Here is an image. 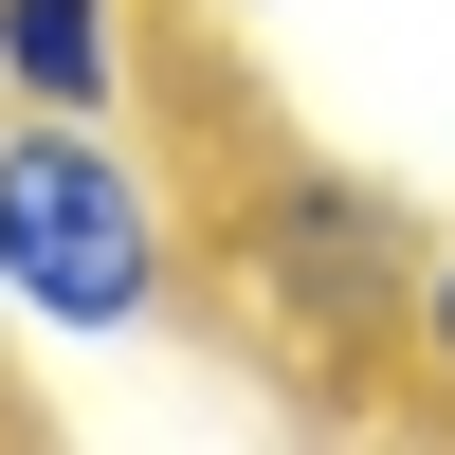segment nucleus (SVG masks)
Wrapping results in <instances>:
<instances>
[{
	"label": "nucleus",
	"mask_w": 455,
	"mask_h": 455,
	"mask_svg": "<svg viewBox=\"0 0 455 455\" xmlns=\"http://www.w3.org/2000/svg\"><path fill=\"white\" fill-rule=\"evenodd\" d=\"M0 109H146V0H0Z\"/></svg>",
	"instance_id": "nucleus-3"
},
{
	"label": "nucleus",
	"mask_w": 455,
	"mask_h": 455,
	"mask_svg": "<svg viewBox=\"0 0 455 455\" xmlns=\"http://www.w3.org/2000/svg\"><path fill=\"white\" fill-rule=\"evenodd\" d=\"M401 401H419V419H455V237L419 255V310H401Z\"/></svg>",
	"instance_id": "nucleus-4"
},
{
	"label": "nucleus",
	"mask_w": 455,
	"mask_h": 455,
	"mask_svg": "<svg viewBox=\"0 0 455 455\" xmlns=\"http://www.w3.org/2000/svg\"><path fill=\"white\" fill-rule=\"evenodd\" d=\"M0 274L36 347L182 328V201L146 164V109H0Z\"/></svg>",
	"instance_id": "nucleus-1"
},
{
	"label": "nucleus",
	"mask_w": 455,
	"mask_h": 455,
	"mask_svg": "<svg viewBox=\"0 0 455 455\" xmlns=\"http://www.w3.org/2000/svg\"><path fill=\"white\" fill-rule=\"evenodd\" d=\"M419 255L437 237H419V201H401L383 164H310V146H291V164L237 182V291H255V328H274L291 364H328V383H347V364L401 383Z\"/></svg>",
	"instance_id": "nucleus-2"
},
{
	"label": "nucleus",
	"mask_w": 455,
	"mask_h": 455,
	"mask_svg": "<svg viewBox=\"0 0 455 455\" xmlns=\"http://www.w3.org/2000/svg\"><path fill=\"white\" fill-rule=\"evenodd\" d=\"M182 19H219V36H237V19H291V0H182Z\"/></svg>",
	"instance_id": "nucleus-5"
},
{
	"label": "nucleus",
	"mask_w": 455,
	"mask_h": 455,
	"mask_svg": "<svg viewBox=\"0 0 455 455\" xmlns=\"http://www.w3.org/2000/svg\"><path fill=\"white\" fill-rule=\"evenodd\" d=\"M0 347H36V328H19V274H0Z\"/></svg>",
	"instance_id": "nucleus-6"
}]
</instances>
